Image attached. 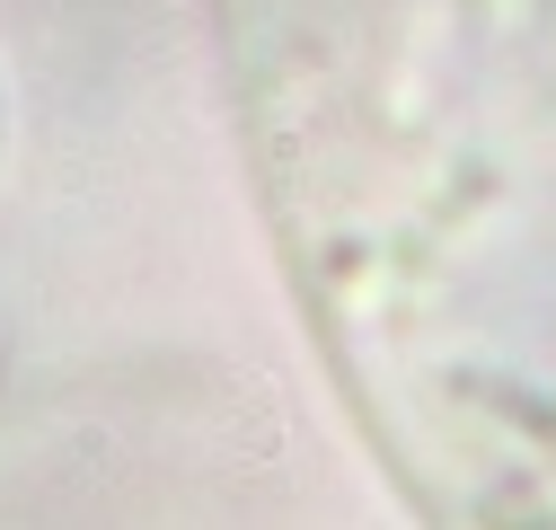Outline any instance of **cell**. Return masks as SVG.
Returning a JSON list of instances; mask_svg holds the SVG:
<instances>
[{"label":"cell","instance_id":"1","mask_svg":"<svg viewBox=\"0 0 556 530\" xmlns=\"http://www.w3.org/2000/svg\"><path fill=\"white\" fill-rule=\"evenodd\" d=\"M239 194L415 530H556V0H203Z\"/></svg>","mask_w":556,"mask_h":530},{"label":"cell","instance_id":"2","mask_svg":"<svg viewBox=\"0 0 556 530\" xmlns=\"http://www.w3.org/2000/svg\"><path fill=\"white\" fill-rule=\"evenodd\" d=\"M0 132H10V98H0Z\"/></svg>","mask_w":556,"mask_h":530}]
</instances>
